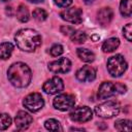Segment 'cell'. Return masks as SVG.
<instances>
[{"mask_svg": "<svg viewBox=\"0 0 132 132\" xmlns=\"http://www.w3.org/2000/svg\"><path fill=\"white\" fill-rule=\"evenodd\" d=\"M59 7H67L72 3V0H54Z\"/></svg>", "mask_w": 132, "mask_h": 132, "instance_id": "obj_27", "label": "cell"}, {"mask_svg": "<svg viewBox=\"0 0 132 132\" xmlns=\"http://www.w3.org/2000/svg\"><path fill=\"white\" fill-rule=\"evenodd\" d=\"M95 77H96V71L92 66H89V65L82 66L76 72V78L82 82L93 81L95 79Z\"/></svg>", "mask_w": 132, "mask_h": 132, "instance_id": "obj_12", "label": "cell"}, {"mask_svg": "<svg viewBox=\"0 0 132 132\" xmlns=\"http://www.w3.org/2000/svg\"><path fill=\"white\" fill-rule=\"evenodd\" d=\"M76 53H77L78 58L81 61H84V62L90 63V62H93L95 60V55L93 54V52H91L88 48H81V47H79V48H77Z\"/></svg>", "mask_w": 132, "mask_h": 132, "instance_id": "obj_16", "label": "cell"}, {"mask_svg": "<svg viewBox=\"0 0 132 132\" xmlns=\"http://www.w3.org/2000/svg\"><path fill=\"white\" fill-rule=\"evenodd\" d=\"M127 90L126 86L122 84H114L111 81H104L100 85L98 90V97L100 99H107L117 94L125 93Z\"/></svg>", "mask_w": 132, "mask_h": 132, "instance_id": "obj_3", "label": "cell"}, {"mask_svg": "<svg viewBox=\"0 0 132 132\" xmlns=\"http://www.w3.org/2000/svg\"><path fill=\"white\" fill-rule=\"evenodd\" d=\"M11 124V118L7 113H0V130L7 129Z\"/></svg>", "mask_w": 132, "mask_h": 132, "instance_id": "obj_23", "label": "cell"}, {"mask_svg": "<svg viewBox=\"0 0 132 132\" xmlns=\"http://www.w3.org/2000/svg\"><path fill=\"white\" fill-rule=\"evenodd\" d=\"M112 16H113V13H112V10L109 8V7H104L102 9H100L97 13V20L98 22L102 25V26H106L108 25L111 20H112Z\"/></svg>", "mask_w": 132, "mask_h": 132, "instance_id": "obj_14", "label": "cell"}, {"mask_svg": "<svg viewBox=\"0 0 132 132\" xmlns=\"http://www.w3.org/2000/svg\"><path fill=\"white\" fill-rule=\"evenodd\" d=\"M18 47L24 52H34L41 44L40 35L33 29H22L14 36Z\"/></svg>", "mask_w": 132, "mask_h": 132, "instance_id": "obj_2", "label": "cell"}, {"mask_svg": "<svg viewBox=\"0 0 132 132\" xmlns=\"http://www.w3.org/2000/svg\"><path fill=\"white\" fill-rule=\"evenodd\" d=\"M43 91L46 93V94H58L60 93L61 91H63L64 89V84H63V80L58 77V76H54L50 79H47L43 87H42Z\"/></svg>", "mask_w": 132, "mask_h": 132, "instance_id": "obj_10", "label": "cell"}, {"mask_svg": "<svg viewBox=\"0 0 132 132\" xmlns=\"http://www.w3.org/2000/svg\"><path fill=\"white\" fill-rule=\"evenodd\" d=\"M132 0H122L120 3V11L123 16L129 18L132 13V6H131Z\"/></svg>", "mask_w": 132, "mask_h": 132, "instance_id": "obj_18", "label": "cell"}, {"mask_svg": "<svg viewBox=\"0 0 132 132\" xmlns=\"http://www.w3.org/2000/svg\"><path fill=\"white\" fill-rule=\"evenodd\" d=\"M87 39V35L82 31H74L71 35V40L75 43H84Z\"/></svg>", "mask_w": 132, "mask_h": 132, "instance_id": "obj_22", "label": "cell"}, {"mask_svg": "<svg viewBox=\"0 0 132 132\" xmlns=\"http://www.w3.org/2000/svg\"><path fill=\"white\" fill-rule=\"evenodd\" d=\"M74 31H75L74 28H72L70 26H63V27H61V32L63 34H65V35H72Z\"/></svg>", "mask_w": 132, "mask_h": 132, "instance_id": "obj_28", "label": "cell"}, {"mask_svg": "<svg viewBox=\"0 0 132 132\" xmlns=\"http://www.w3.org/2000/svg\"><path fill=\"white\" fill-rule=\"evenodd\" d=\"M123 34L125 36V38L128 40V41H131L132 40V26L131 24H127L124 29H123Z\"/></svg>", "mask_w": 132, "mask_h": 132, "instance_id": "obj_26", "label": "cell"}, {"mask_svg": "<svg viewBox=\"0 0 132 132\" xmlns=\"http://www.w3.org/2000/svg\"><path fill=\"white\" fill-rule=\"evenodd\" d=\"M98 38H99V37H97V36H93V39H94V40H96V39H98Z\"/></svg>", "mask_w": 132, "mask_h": 132, "instance_id": "obj_32", "label": "cell"}, {"mask_svg": "<svg viewBox=\"0 0 132 132\" xmlns=\"http://www.w3.org/2000/svg\"><path fill=\"white\" fill-rule=\"evenodd\" d=\"M120 112V105L116 101H106L104 103H101L95 107V113L104 119H110L112 117L118 116Z\"/></svg>", "mask_w": 132, "mask_h": 132, "instance_id": "obj_5", "label": "cell"}, {"mask_svg": "<svg viewBox=\"0 0 132 132\" xmlns=\"http://www.w3.org/2000/svg\"><path fill=\"white\" fill-rule=\"evenodd\" d=\"M15 14H16V19L22 23H26L29 21V11L25 5H20L16 9Z\"/></svg>", "mask_w": 132, "mask_h": 132, "instance_id": "obj_19", "label": "cell"}, {"mask_svg": "<svg viewBox=\"0 0 132 132\" xmlns=\"http://www.w3.org/2000/svg\"><path fill=\"white\" fill-rule=\"evenodd\" d=\"M33 18L39 22H42L44 21L46 18H47V12L44 10V9H41V8H36L34 11H33Z\"/></svg>", "mask_w": 132, "mask_h": 132, "instance_id": "obj_24", "label": "cell"}, {"mask_svg": "<svg viewBox=\"0 0 132 132\" xmlns=\"http://www.w3.org/2000/svg\"><path fill=\"white\" fill-rule=\"evenodd\" d=\"M120 45V40L119 38H116V37H111V38H108L106 39L103 44H102V51L104 53H111L113 52L114 50H117Z\"/></svg>", "mask_w": 132, "mask_h": 132, "instance_id": "obj_15", "label": "cell"}, {"mask_svg": "<svg viewBox=\"0 0 132 132\" xmlns=\"http://www.w3.org/2000/svg\"><path fill=\"white\" fill-rule=\"evenodd\" d=\"M63 52H64V50H63V46L61 44H54L50 50V53L53 57H58V56L62 55Z\"/></svg>", "mask_w": 132, "mask_h": 132, "instance_id": "obj_25", "label": "cell"}, {"mask_svg": "<svg viewBox=\"0 0 132 132\" xmlns=\"http://www.w3.org/2000/svg\"><path fill=\"white\" fill-rule=\"evenodd\" d=\"M114 128L119 131H130L131 121L130 120H119L114 123Z\"/></svg>", "mask_w": 132, "mask_h": 132, "instance_id": "obj_21", "label": "cell"}, {"mask_svg": "<svg viewBox=\"0 0 132 132\" xmlns=\"http://www.w3.org/2000/svg\"><path fill=\"white\" fill-rule=\"evenodd\" d=\"M7 77L12 86L16 88H25L30 84L32 73L25 63L16 62L8 68Z\"/></svg>", "mask_w": 132, "mask_h": 132, "instance_id": "obj_1", "label": "cell"}, {"mask_svg": "<svg viewBox=\"0 0 132 132\" xmlns=\"http://www.w3.org/2000/svg\"><path fill=\"white\" fill-rule=\"evenodd\" d=\"M93 114H92V110L88 107V106H79L74 108L71 113H70V119L74 122H78V123H84V122H88L92 119Z\"/></svg>", "mask_w": 132, "mask_h": 132, "instance_id": "obj_9", "label": "cell"}, {"mask_svg": "<svg viewBox=\"0 0 132 132\" xmlns=\"http://www.w3.org/2000/svg\"><path fill=\"white\" fill-rule=\"evenodd\" d=\"M127 69V62L122 55H116L108 59L107 61V70L109 74L113 77H119Z\"/></svg>", "mask_w": 132, "mask_h": 132, "instance_id": "obj_4", "label": "cell"}, {"mask_svg": "<svg viewBox=\"0 0 132 132\" xmlns=\"http://www.w3.org/2000/svg\"><path fill=\"white\" fill-rule=\"evenodd\" d=\"M70 130H71V131H84L82 128H71Z\"/></svg>", "mask_w": 132, "mask_h": 132, "instance_id": "obj_29", "label": "cell"}, {"mask_svg": "<svg viewBox=\"0 0 132 132\" xmlns=\"http://www.w3.org/2000/svg\"><path fill=\"white\" fill-rule=\"evenodd\" d=\"M1 1H3V2H8V1H10V0H1Z\"/></svg>", "mask_w": 132, "mask_h": 132, "instance_id": "obj_33", "label": "cell"}, {"mask_svg": "<svg viewBox=\"0 0 132 132\" xmlns=\"http://www.w3.org/2000/svg\"><path fill=\"white\" fill-rule=\"evenodd\" d=\"M71 68V62L67 58H60L48 64V69L54 73H66Z\"/></svg>", "mask_w": 132, "mask_h": 132, "instance_id": "obj_11", "label": "cell"}, {"mask_svg": "<svg viewBox=\"0 0 132 132\" xmlns=\"http://www.w3.org/2000/svg\"><path fill=\"white\" fill-rule=\"evenodd\" d=\"M44 127L50 131H62L61 124L55 119H48L44 123Z\"/></svg>", "mask_w": 132, "mask_h": 132, "instance_id": "obj_20", "label": "cell"}, {"mask_svg": "<svg viewBox=\"0 0 132 132\" xmlns=\"http://www.w3.org/2000/svg\"><path fill=\"white\" fill-rule=\"evenodd\" d=\"M23 104L28 110H30L32 112H36L43 107L44 100L40 94L31 93L25 97V99L23 100Z\"/></svg>", "mask_w": 132, "mask_h": 132, "instance_id": "obj_6", "label": "cell"}, {"mask_svg": "<svg viewBox=\"0 0 132 132\" xmlns=\"http://www.w3.org/2000/svg\"><path fill=\"white\" fill-rule=\"evenodd\" d=\"M33 119L32 117L30 116V113L24 111V110H20L16 116H15V119H14V122H15V127L18 130H26L30 124L32 123Z\"/></svg>", "mask_w": 132, "mask_h": 132, "instance_id": "obj_13", "label": "cell"}, {"mask_svg": "<svg viewBox=\"0 0 132 132\" xmlns=\"http://www.w3.org/2000/svg\"><path fill=\"white\" fill-rule=\"evenodd\" d=\"M13 51V45L10 42H3L0 44V59L6 60L11 56Z\"/></svg>", "mask_w": 132, "mask_h": 132, "instance_id": "obj_17", "label": "cell"}, {"mask_svg": "<svg viewBox=\"0 0 132 132\" xmlns=\"http://www.w3.org/2000/svg\"><path fill=\"white\" fill-rule=\"evenodd\" d=\"M60 15L64 21L72 24H79L82 21V11L78 7L66 8L60 13Z\"/></svg>", "mask_w": 132, "mask_h": 132, "instance_id": "obj_8", "label": "cell"}, {"mask_svg": "<svg viewBox=\"0 0 132 132\" xmlns=\"http://www.w3.org/2000/svg\"><path fill=\"white\" fill-rule=\"evenodd\" d=\"M95 0H84V2L86 3V4H91V3H93Z\"/></svg>", "mask_w": 132, "mask_h": 132, "instance_id": "obj_30", "label": "cell"}, {"mask_svg": "<svg viewBox=\"0 0 132 132\" xmlns=\"http://www.w3.org/2000/svg\"><path fill=\"white\" fill-rule=\"evenodd\" d=\"M74 103H75L74 96L70 95V94H60L53 101L55 108H57L61 111L69 110L70 108H72L74 106Z\"/></svg>", "mask_w": 132, "mask_h": 132, "instance_id": "obj_7", "label": "cell"}, {"mask_svg": "<svg viewBox=\"0 0 132 132\" xmlns=\"http://www.w3.org/2000/svg\"><path fill=\"white\" fill-rule=\"evenodd\" d=\"M28 1H30V2H33V3H40V2H42L43 0H28Z\"/></svg>", "mask_w": 132, "mask_h": 132, "instance_id": "obj_31", "label": "cell"}]
</instances>
